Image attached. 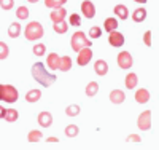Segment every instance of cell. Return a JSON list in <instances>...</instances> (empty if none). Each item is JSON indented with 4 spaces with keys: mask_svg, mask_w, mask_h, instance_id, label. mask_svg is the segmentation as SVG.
Segmentation results:
<instances>
[{
    "mask_svg": "<svg viewBox=\"0 0 159 150\" xmlns=\"http://www.w3.org/2000/svg\"><path fill=\"white\" fill-rule=\"evenodd\" d=\"M78 133H80V128L76 125H69L65 128V136H67V138H76Z\"/></svg>",
    "mask_w": 159,
    "mask_h": 150,
    "instance_id": "29",
    "label": "cell"
},
{
    "mask_svg": "<svg viewBox=\"0 0 159 150\" xmlns=\"http://www.w3.org/2000/svg\"><path fill=\"white\" fill-rule=\"evenodd\" d=\"M69 26H72V27H80V26H81V16L76 15V13L70 15V18H69Z\"/></svg>",
    "mask_w": 159,
    "mask_h": 150,
    "instance_id": "31",
    "label": "cell"
},
{
    "mask_svg": "<svg viewBox=\"0 0 159 150\" xmlns=\"http://www.w3.org/2000/svg\"><path fill=\"white\" fill-rule=\"evenodd\" d=\"M19 98V93L18 90L13 86V85H3V98L2 101L8 102V104H13V102H16Z\"/></svg>",
    "mask_w": 159,
    "mask_h": 150,
    "instance_id": "4",
    "label": "cell"
},
{
    "mask_svg": "<svg viewBox=\"0 0 159 150\" xmlns=\"http://www.w3.org/2000/svg\"><path fill=\"white\" fill-rule=\"evenodd\" d=\"M52 31L56 34H65L69 31V22L67 21H59V22H52Z\"/></svg>",
    "mask_w": 159,
    "mask_h": 150,
    "instance_id": "20",
    "label": "cell"
},
{
    "mask_svg": "<svg viewBox=\"0 0 159 150\" xmlns=\"http://www.w3.org/2000/svg\"><path fill=\"white\" fill-rule=\"evenodd\" d=\"M89 37L91 38H100L102 37V29H100V27H97V26L91 27V29H89Z\"/></svg>",
    "mask_w": 159,
    "mask_h": 150,
    "instance_id": "34",
    "label": "cell"
},
{
    "mask_svg": "<svg viewBox=\"0 0 159 150\" xmlns=\"http://www.w3.org/2000/svg\"><path fill=\"white\" fill-rule=\"evenodd\" d=\"M126 142H134V144H140L142 142V139H140V136L139 134H130V136H127L126 138Z\"/></svg>",
    "mask_w": 159,
    "mask_h": 150,
    "instance_id": "36",
    "label": "cell"
},
{
    "mask_svg": "<svg viewBox=\"0 0 159 150\" xmlns=\"http://www.w3.org/2000/svg\"><path fill=\"white\" fill-rule=\"evenodd\" d=\"M8 54H10V48H8V45L3 43V42H0V61L7 59V58H8Z\"/></svg>",
    "mask_w": 159,
    "mask_h": 150,
    "instance_id": "33",
    "label": "cell"
},
{
    "mask_svg": "<svg viewBox=\"0 0 159 150\" xmlns=\"http://www.w3.org/2000/svg\"><path fill=\"white\" fill-rule=\"evenodd\" d=\"M37 121L42 128H49L52 125V115L49 112H40L37 117Z\"/></svg>",
    "mask_w": 159,
    "mask_h": 150,
    "instance_id": "10",
    "label": "cell"
},
{
    "mask_svg": "<svg viewBox=\"0 0 159 150\" xmlns=\"http://www.w3.org/2000/svg\"><path fill=\"white\" fill-rule=\"evenodd\" d=\"M126 101V94L123 90H113L110 93V102L115 104V105H119V104H123Z\"/></svg>",
    "mask_w": 159,
    "mask_h": 150,
    "instance_id": "11",
    "label": "cell"
},
{
    "mask_svg": "<svg viewBox=\"0 0 159 150\" xmlns=\"http://www.w3.org/2000/svg\"><path fill=\"white\" fill-rule=\"evenodd\" d=\"M113 13H115V16H118L119 19H123V21L129 18V10H127L126 5H116L113 8Z\"/></svg>",
    "mask_w": 159,
    "mask_h": 150,
    "instance_id": "17",
    "label": "cell"
},
{
    "mask_svg": "<svg viewBox=\"0 0 159 150\" xmlns=\"http://www.w3.org/2000/svg\"><path fill=\"white\" fill-rule=\"evenodd\" d=\"M48 144H59V138H54V136H51V138L46 139Z\"/></svg>",
    "mask_w": 159,
    "mask_h": 150,
    "instance_id": "38",
    "label": "cell"
},
{
    "mask_svg": "<svg viewBox=\"0 0 159 150\" xmlns=\"http://www.w3.org/2000/svg\"><path fill=\"white\" fill-rule=\"evenodd\" d=\"M27 2H29V3H37L38 0H27Z\"/></svg>",
    "mask_w": 159,
    "mask_h": 150,
    "instance_id": "42",
    "label": "cell"
},
{
    "mask_svg": "<svg viewBox=\"0 0 159 150\" xmlns=\"http://www.w3.org/2000/svg\"><path fill=\"white\" fill-rule=\"evenodd\" d=\"M148 101H150V91L145 90V88L137 90V93H135V102H139V104H147Z\"/></svg>",
    "mask_w": 159,
    "mask_h": 150,
    "instance_id": "14",
    "label": "cell"
},
{
    "mask_svg": "<svg viewBox=\"0 0 159 150\" xmlns=\"http://www.w3.org/2000/svg\"><path fill=\"white\" fill-rule=\"evenodd\" d=\"M5 110H7V109H5L3 105H0V120L3 118V115H5Z\"/></svg>",
    "mask_w": 159,
    "mask_h": 150,
    "instance_id": "39",
    "label": "cell"
},
{
    "mask_svg": "<svg viewBox=\"0 0 159 150\" xmlns=\"http://www.w3.org/2000/svg\"><path fill=\"white\" fill-rule=\"evenodd\" d=\"M132 21H135V22H143L145 19H147V10H145L143 7L137 8L134 13H132Z\"/></svg>",
    "mask_w": 159,
    "mask_h": 150,
    "instance_id": "19",
    "label": "cell"
},
{
    "mask_svg": "<svg viewBox=\"0 0 159 150\" xmlns=\"http://www.w3.org/2000/svg\"><path fill=\"white\" fill-rule=\"evenodd\" d=\"M8 35H10L11 38H18V37L21 35V26H19V22H11V24H10V27H8Z\"/></svg>",
    "mask_w": 159,
    "mask_h": 150,
    "instance_id": "26",
    "label": "cell"
},
{
    "mask_svg": "<svg viewBox=\"0 0 159 150\" xmlns=\"http://www.w3.org/2000/svg\"><path fill=\"white\" fill-rule=\"evenodd\" d=\"M15 7V0H0V8L2 10H11Z\"/></svg>",
    "mask_w": 159,
    "mask_h": 150,
    "instance_id": "35",
    "label": "cell"
},
{
    "mask_svg": "<svg viewBox=\"0 0 159 150\" xmlns=\"http://www.w3.org/2000/svg\"><path fill=\"white\" fill-rule=\"evenodd\" d=\"M42 139H43V133L38 131V129H32V131H29V134H27V141H29L30 144H37V142H40Z\"/></svg>",
    "mask_w": 159,
    "mask_h": 150,
    "instance_id": "21",
    "label": "cell"
},
{
    "mask_svg": "<svg viewBox=\"0 0 159 150\" xmlns=\"http://www.w3.org/2000/svg\"><path fill=\"white\" fill-rule=\"evenodd\" d=\"M116 62H118V65L121 67V69L127 70V69H130V67H132V64H134V58H132V54L129 51H123V53L118 54Z\"/></svg>",
    "mask_w": 159,
    "mask_h": 150,
    "instance_id": "5",
    "label": "cell"
},
{
    "mask_svg": "<svg viewBox=\"0 0 159 150\" xmlns=\"http://www.w3.org/2000/svg\"><path fill=\"white\" fill-rule=\"evenodd\" d=\"M137 126L140 131H148L151 128V110H145L137 118Z\"/></svg>",
    "mask_w": 159,
    "mask_h": 150,
    "instance_id": "6",
    "label": "cell"
},
{
    "mask_svg": "<svg viewBox=\"0 0 159 150\" xmlns=\"http://www.w3.org/2000/svg\"><path fill=\"white\" fill-rule=\"evenodd\" d=\"M97 93H99V83L97 81H89V83L86 85V96L94 98Z\"/></svg>",
    "mask_w": 159,
    "mask_h": 150,
    "instance_id": "25",
    "label": "cell"
},
{
    "mask_svg": "<svg viewBox=\"0 0 159 150\" xmlns=\"http://www.w3.org/2000/svg\"><path fill=\"white\" fill-rule=\"evenodd\" d=\"M94 72L99 75V77H105L108 74V64L105 62L103 59H97L94 62Z\"/></svg>",
    "mask_w": 159,
    "mask_h": 150,
    "instance_id": "13",
    "label": "cell"
},
{
    "mask_svg": "<svg viewBox=\"0 0 159 150\" xmlns=\"http://www.w3.org/2000/svg\"><path fill=\"white\" fill-rule=\"evenodd\" d=\"M59 54L57 53H51V54H48V59H46V64H48V67L51 70H57L59 69Z\"/></svg>",
    "mask_w": 159,
    "mask_h": 150,
    "instance_id": "15",
    "label": "cell"
},
{
    "mask_svg": "<svg viewBox=\"0 0 159 150\" xmlns=\"http://www.w3.org/2000/svg\"><path fill=\"white\" fill-rule=\"evenodd\" d=\"M103 29H105V32L116 31L118 29V19L116 18H107L103 21Z\"/></svg>",
    "mask_w": 159,
    "mask_h": 150,
    "instance_id": "23",
    "label": "cell"
},
{
    "mask_svg": "<svg viewBox=\"0 0 159 150\" xmlns=\"http://www.w3.org/2000/svg\"><path fill=\"white\" fill-rule=\"evenodd\" d=\"M32 77H34V80L37 81V83H40L45 88L51 86L57 80V77L54 74H49L46 70V67L43 65V62H35L32 65Z\"/></svg>",
    "mask_w": 159,
    "mask_h": 150,
    "instance_id": "1",
    "label": "cell"
},
{
    "mask_svg": "<svg viewBox=\"0 0 159 150\" xmlns=\"http://www.w3.org/2000/svg\"><path fill=\"white\" fill-rule=\"evenodd\" d=\"M124 83H126V88H127V90H134V88L137 86V83H139L137 74H134V72L127 74V75H126V80H124Z\"/></svg>",
    "mask_w": 159,
    "mask_h": 150,
    "instance_id": "18",
    "label": "cell"
},
{
    "mask_svg": "<svg viewBox=\"0 0 159 150\" xmlns=\"http://www.w3.org/2000/svg\"><path fill=\"white\" fill-rule=\"evenodd\" d=\"M72 64H73V61H72L70 56H62V58H59V69L57 70L69 72L72 69Z\"/></svg>",
    "mask_w": 159,
    "mask_h": 150,
    "instance_id": "16",
    "label": "cell"
},
{
    "mask_svg": "<svg viewBox=\"0 0 159 150\" xmlns=\"http://www.w3.org/2000/svg\"><path fill=\"white\" fill-rule=\"evenodd\" d=\"M65 16H67V11H65V8H64V7H59V8H52L51 15H49V18H51V21H52V22H59V21H64V19H65Z\"/></svg>",
    "mask_w": 159,
    "mask_h": 150,
    "instance_id": "12",
    "label": "cell"
},
{
    "mask_svg": "<svg viewBox=\"0 0 159 150\" xmlns=\"http://www.w3.org/2000/svg\"><path fill=\"white\" fill-rule=\"evenodd\" d=\"M81 13L83 16L88 18V19H92L96 16V5L91 2V0H84V2L81 3Z\"/></svg>",
    "mask_w": 159,
    "mask_h": 150,
    "instance_id": "8",
    "label": "cell"
},
{
    "mask_svg": "<svg viewBox=\"0 0 159 150\" xmlns=\"http://www.w3.org/2000/svg\"><path fill=\"white\" fill-rule=\"evenodd\" d=\"M108 34H110V35H108V42H110L111 46L119 48V46H123V45H124V35H123L121 32L111 31V32H108Z\"/></svg>",
    "mask_w": 159,
    "mask_h": 150,
    "instance_id": "9",
    "label": "cell"
},
{
    "mask_svg": "<svg viewBox=\"0 0 159 150\" xmlns=\"http://www.w3.org/2000/svg\"><path fill=\"white\" fill-rule=\"evenodd\" d=\"M80 112H81V109H80V105H76V104L67 105V109H65V114H67V117H70V118L78 117V115H80Z\"/></svg>",
    "mask_w": 159,
    "mask_h": 150,
    "instance_id": "27",
    "label": "cell"
},
{
    "mask_svg": "<svg viewBox=\"0 0 159 150\" xmlns=\"http://www.w3.org/2000/svg\"><path fill=\"white\" fill-rule=\"evenodd\" d=\"M91 59H92V50H91L89 46H86V48H81V50L78 51V58H76V62H78V65L84 67V65H88V64L91 62Z\"/></svg>",
    "mask_w": 159,
    "mask_h": 150,
    "instance_id": "7",
    "label": "cell"
},
{
    "mask_svg": "<svg viewBox=\"0 0 159 150\" xmlns=\"http://www.w3.org/2000/svg\"><path fill=\"white\" fill-rule=\"evenodd\" d=\"M70 42H72V50H73L75 53H78L81 48H86V46H91V45H92V42H89V40L86 38V34L81 32V31L75 32V34L72 35Z\"/></svg>",
    "mask_w": 159,
    "mask_h": 150,
    "instance_id": "3",
    "label": "cell"
},
{
    "mask_svg": "<svg viewBox=\"0 0 159 150\" xmlns=\"http://www.w3.org/2000/svg\"><path fill=\"white\" fill-rule=\"evenodd\" d=\"M45 35V29L43 26L40 24L38 21H32L29 22L27 26H25L24 29V37L29 40V42H37V40H40Z\"/></svg>",
    "mask_w": 159,
    "mask_h": 150,
    "instance_id": "2",
    "label": "cell"
},
{
    "mask_svg": "<svg viewBox=\"0 0 159 150\" xmlns=\"http://www.w3.org/2000/svg\"><path fill=\"white\" fill-rule=\"evenodd\" d=\"M65 3H67V0H45V5L48 8H59V7H64Z\"/></svg>",
    "mask_w": 159,
    "mask_h": 150,
    "instance_id": "28",
    "label": "cell"
},
{
    "mask_svg": "<svg viewBox=\"0 0 159 150\" xmlns=\"http://www.w3.org/2000/svg\"><path fill=\"white\" fill-rule=\"evenodd\" d=\"M40 98H42V91L40 90H30L29 93H25V101L27 102H37L40 101Z\"/></svg>",
    "mask_w": 159,
    "mask_h": 150,
    "instance_id": "24",
    "label": "cell"
},
{
    "mask_svg": "<svg viewBox=\"0 0 159 150\" xmlns=\"http://www.w3.org/2000/svg\"><path fill=\"white\" fill-rule=\"evenodd\" d=\"M134 2H137V3H145L147 0H134Z\"/></svg>",
    "mask_w": 159,
    "mask_h": 150,
    "instance_id": "41",
    "label": "cell"
},
{
    "mask_svg": "<svg viewBox=\"0 0 159 150\" xmlns=\"http://www.w3.org/2000/svg\"><path fill=\"white\" fill-rule=\"evenodd\" d=\"M16 16H18L19 19H27V18H29V8H27V7H18Z\"/></svg>",
    "mask_w": 159,
    "mask_h": 150,
    "instance_id": "32",
    "label": "cell"
},
{
    "mask_svg": "<svg viewBox=\"0 0 159 150\" xmlns=\"http://www.w3.org/2000/svg\"><path fill=\"white\" fill-rule=\"evenodd\" d=\"M151 35H153L151 31H147V32L143 34V43L147 45V46H151Z\"/></svg>",
    "mask_w": 159,
    "mask_h": 150,
    "instance_id": "37",
    "label": "cell"
},
{
    "mask_svg": "<svg viewBox=\"0 0 159 150\" xmlns=\"http://www.w3.org/2000/svg\"><path fill=\"white\" fill-rule=\"evenodd\" d=\"M32 51H34L35 56H43V54L46 53V45L45 43H37V45H34Z\"/></svg>",
    "mask_w": 159,
    "mask_h": 150,
    "instance_id": "30",
    "label": "cell"
},
{
    "mask_svg": "<svg viewBox=\"0 0 159 150\" xmlns=\"http://www.w3.org/2000/svg\"><path fill=\"white\" fill-rule=\"evenodd\" d=\"M18 118H19V114H18L16 109H7V110H5L3 120H7L8 123H15Z\"/></svg>",
    "mask_w": 159,
    "mask_h": 150,
    "instance_id": "22",
    "label": "cell"
},
{
    "mask_svg": "<svg viewBox=\"0 0 159 150\" xmlns=\"http://www.w3.org/2000/svg\"><path fill=\"white\" fill-rule=\"evenodd\" d=\"M3 98V85H0V101Z\"/></svg>",
    "mask_w": 159,
    "mask_h": 150,
    "instance_id": "40",
    "label": "cell"
}]
</instances>
